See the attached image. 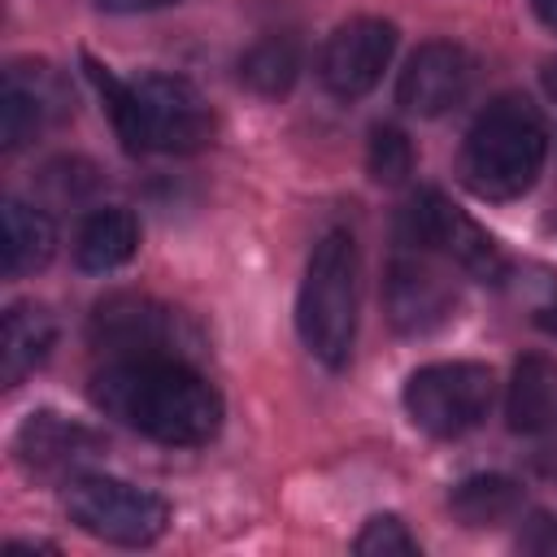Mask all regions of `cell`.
Returning a JSON list of instances; mask_svg holds the SVG:
<instances>
[{
	"label": "cell",
	"instance_id": "44dd1931",
	"mask_svg": "<svg viewBox=\"0 0 557 557\" xmlns=\"http://www.w3.org/2000/svg\"><path fill=\"white\" fill-rule=\"evenodd\" d=\"M352 548L361 557H413L418 553V540L409 535V527L396 513H374L361 527V535L352 540Z\"/></svg>",
	"mask_w": 557,
	"mask_h": 557
},
{
	"label": "cell",
	"instance_id": "9a60e30c",
	"mask_svg": "<svg viewBox=\"0 0 557 557\" xmlns=\"http://www.w3.org/2000/svg\"><path fill=\"white\" fill-rule=\"evenodd\" d=\"M509 426L522 435L557 426V361L522 357L509 383Z\"/></svg>",
	"mask_w": 557,
	"mask_h": 557
},
{
	"label": "cell",
	"instance_id": "7a4b0ae2",
	"mask_svg": "<svg viewBox=\"0 0 557 557\" xmlns=\"http://www.w3.org/2000/svg\"><path fill=\"white\" fill-rule=\"evenodd\" d=\"M87 74L96 83V91L109 104V117L122 135V144L131 152H196L209 131H213V113L205 104V96L174 74H144L139 83H122L109 65H100L96 57H83Z\"/></svg>",
	"mask_w": 557,
	"mask_h": 557
},
{
	"label": "cell",
	"instance_id": "ffe728a7",
	"mask_svg": "<svg viewBox=\"0 0 557 557\" xmlns=\"http://www.w3.org/2000/svg\"><path fill=\"white\" fill-rule=\"evenodd\" d=\"M413 170V148L396 126H374L370 135V178L383 187L405 183V174Z\"/></svg>",
	"mask_w": 557,
	"mask_h": 557
},
{
	"label": "cell",
	"instance_id": "e0dca14e",
	"mask_svg": "<svg viewBox=\"0 0 557 557\" xmlns=\"http://www.w3.org/2000/svg\"><path fill=\"white\" fill-rule=\"evenodd\" d=\"M139 248V222L126 213V209H96L78 239H74V257L83 270L91 274H104V270H117L135 257Z\"/></svg>",
	"mask_w": 557,
	"mask_h": 557
},
{
	"label": "cell",
	"instance_id": "52a82bcc",
	"mask_svg": "<svg viewBox=\"0 0 557 557\" xmlns=\"http://www.w3.org/2000/svg\"><path fill=\"white\" fill-rule=\"evenodd\" d=\"M405 226H409V239L413 244L444 252L453 265H461L466 274H474L483 283H496L505 274V257H500L496 239L474 218H466L435 187H426V191L413 196V205L405 209Z\"/></svg>",
	"mask_w": 557,
	"mask_h": 557
},
{
	"label": "cell",
	"instance_id": "9c48e42d",
	"mask_svg": "<svg viewBox=\"0 0 557 557\" xmlns=\"http://www.w3.org/2000/svg\"><path fill=\"white\" fill-rule=\"evenodd\" d=\"M91 335L117 361L126 357H174L178 313L148 296H109L91 313Z\"/></svg>",
	"mask_w": 557,
	"mask_h": 557
},
{
	"label": "cell",
	"instance_id": "603a6c76",
	"mask_svg": "<svg viewBox=\"0 0 557 557\" xmlns=\"http://www.w3.org/2000/svg\"><path fill=\"white\" fill-rule=\"evenodd\" d=\"M100 9L109 13H148V9H165V4H178V0H96Z\"/></svg>",
	"mask_w": 557,
	"mask_h": 557
},
{
	"label": "cell",
	"instance_id": "6da1fadb",
	"mask_svg": "<svg viewBox=\"0 0 557 557\" xmlns=\"http://www.w3.org/2000/svg\"><path fill=\"white\" fill-rule=\"evenodd\" d=\"M91 400L109 418L161 444H209L222 426V396L178 357H126L91 379Z\"/></svg>",
	"mask_w": 557,
	"mask_h": 557
},
{
	"label": "cell",
	"instance_id": "d6986e66",
	"mask_svg": "<svg viewBox=\"0 0 557 557\" xmlns=\"http://www.w3.org/2000/svg\"><path fill=\"white\" fill-rule=\"evenodd\" d=\"M296 70H300V52L283 35H270V39L252 44L239 61V78L261 96H283L296 83Z\"/></svg>",
	"mask_w": 557,
	"mask_h": 557
},
{
	"label": "cell",
	"instance_id": "3957f363",
	"mask_svg": "<svg viewBox=\"0 0 557 557\" xmlns=\"http://www.w3.org/2000/svg\"><path fill=\"white\" fill-rule=\"evenodd\" d=\"M544 152H548V135L535 104L522 96H500L474 117L461 148V174L474 196L513 200L535 183Z\"/></svg>",
	"mask_w": 557,
	"mask_h": 557
},
{
	"label": "cell",
	"instance_id": "7c38bea8",
	"mask_svg": "<svg viewBox=\"0 0 557 557\" xmlns=\"http://www.w3.org/2000/svg\"><path fill=\"white\" fill-rule=\"evenodd\" d=\"M453 313V287L418 257H396L387 270V318L400 335H426Z\"/></svg>",
	"mask_w": 557,
	"mask_h": 557
},
{
	"label": "cell",
	"instance_id": "4fadbf2b",
	"mask_svg": "<svg viewBox=\"0 0 557 557\" xmlns=\"http://www.w3.org/2000/svg\"><path fill=\"white\" fill-rule=\"evenodd\" d=\"M17 461L26 470L39 474H78L96 453H100V435L83 422H70L61 413H30L13 440Z\"/></svg>",
	"mask_w": 557,
	"mask_h": 557
},
{
	"label": "cell",
	"instance_id": "ac0fdd59",
	"mask_svg": "<svg viewBox=\"0 0 557 557\" xmlns=\"http://www.w3.org/2000/svg\"><path fill=\"white\" fill-rule=\"evenodd\" d=\"M448 505H453V513H457L466 527H496V522H505V518L518 513L522 492H518L513 479H500V474H474V479H466V483L453 487Z\"/></svg>",
	"mask_w": 557,
	"mask_h": 557
},
{
	"label": "cell",
	"instance_id": "5bb4252c",
	"mask_svg": "<svg viewBox=\"0 0 557 557\" xmlns=\"http://www.w3.org/2000/svg\"><path fill=\"white\" fill-rule=\"evenodd\" d=\"M57 339V322L44 305L22 300L4 313V339H0V379L4 387H17L52 348Z\"/></svg>",
	"mask_w": 557,
	"mask_h": 557
},
{
	"label": "cell",
	"instance_id": "5b68a950",
	"mask_svg": "<svg viewBox=\"0 0 557 557\" xmlns=\"http://www.w3.org/2000/svg\"><path fill=\"white\" fill-rule=\"evenodd\" d=\"M65 509L87 535L126 548H144L170 527V505L157 492L113 474H74L65 487Z\"/></svg>",
	"mask_w": 557,
	"mask_h": 557
},
{
	"label": "cell",
	"instance_id": "8fae6325",
	"mask_svg": "<svg viewBox=\"0 0 557 557\" xmlns=\"http://www.w3.org/2000/svg\"><path fill=\"white\" fill-rule=\"evenodd\" d=\"M61 113H65V87L52 65H44V61L9 65L4 91H0V135H4L9 152L22 148L48 122H57Z\"/></svg>",
	"mask_w": 557,
	"mask_h": 557
},
{
	"label": "cell",
	"instance_id": "ba28073f",
	"mask_svg": "<svg viewBox=\"0 0 557 557\" xmlns=\"http://www.w3.org/2000/svg\"><path fill=\"white\" fill-rule=\"evenodd\" d=\"M392 52H396V26L392 22L352 17V22L335 26V35L326 39V48L318 57L322 87L339 100H357L383 78Z\"/></svg>",
	"mask_w": 557,
	"mask_h": 557
},
{
	"label": "cell",
	"instance_id": "7402d4cb",
	"mask_svg": "<svg viewBox=\"0 0 557 557\" xmlns=\"http://www.w3.org/2000/svg\"><path fill=\"white\" fill-rule=\"evenodd\" d=\"M518 544H522L527 553H540V557H557V518H548V513H535V518L527 522V531L518 535Z\"/></svg>",
	"mask_w": 557,
	"mask_h": 557
},
{
	"label": "cell",
	"instance_id": "cb8c5ba5",
	"mask_svg": "<svg viewBox=\"0 0 557 557\" xmlns=\"http://www.w3.org/2000/svg\"><path fill=\"white\" fill-rule=\"evenodd\" d=\"M531 4H535V13H540V22L557 30V0H531Z\"/></svg>",
	"mask_w": 557,
	"mask_h": 557
},
{
	"label": "cell",
	"instance_id": "30bf717a",
	"mask_svg": "<svg viewBox=\"0 0 557 557\" xmlns=\"http://www.w3.org/2000/svg\"><path fill=\"white\" fill-rule=\"evenodd\" d=\"M470 83H474L470 52L457 48V44H448V39H431L400 70L396 104L405 113H418V117H440V113H448L453 104L466 100Z\"/></svg>",
	"mask_w": 557,
	"mask_h": 557
},
{
	"label": "cell",
	"instance_id": "2e32d148",
	"mask_svg": "<svg viewBox=\"0 0 557 557\" xmlns=\"http://www.w3.org/2000/svg\"><path fill=\"white\" fill-rule=\"evenodd\" d=\"M4 274H30L44 270L57 252V226L44 209L26 205V200H4Z\"/></svg>",
	"mask_w": 557,
	"mask_h": 557
},
{
	"label": "cell",
	"instance_id": "d4e9b609",
	"mask_svg": "<svg viewBox=\"0 0 557 557\" xmlns=\"http://www.w3.org/2000/svg\"><path fill=\"white\" fill-rule=\"evenodd\" d=\"M544 91L557 100V61H548V65H544Z\"/></svg>",
	"mask_w": 557,
	"mask_h": 557
},
{
	"label": "cell",
	"instance_id": "484cf974",
	"mask_svg": "<svg viewBox=\"0 0 557 557\" xmlns=\"http://www.w3.org/2000/svg\"><path fill=\"white\" fill-rule=\"evenodd\" d=\"M540 326H544L548 335H557V305H548V309L540 313Z\"/></svg>",
	"mask_w": 557,
	"mask_h": 557
},
{
	"label": "cell",
	"instance_id": "277c9868",
	"mask_svg": "<svg viewBox=\"0 0 557 557\" xmlns=\"http://www.w3.org/2000/svg\"><path fill=\"white\" fill-rule=\"evenodd\" d=\"M296 326L305 348L339 370L352 357L357 339V244L348 231H326L305 265L300 300H296Z\"/></svg>",
	"mask_w": 557,
	"mask_h": 557
},
{
	"label": "cell",
	"instance_id": "8992f818",
	"mask_svg": "<svg viewBox=\"0 0 557 557\" xmlns=\"http://www.w3.org/2000/svg\"><path fill=\"white\" fill-rule=\"evenodd\" d=\"M492 405V370L479 361H435L409 374L405 413L418 431L453 440L487 418Z\"/></svg>",
	"mask_w": 557,
	"mask_h": 557
}]
</instances>
